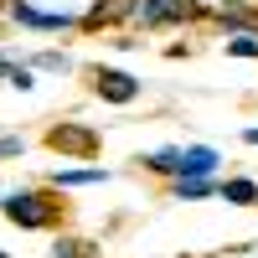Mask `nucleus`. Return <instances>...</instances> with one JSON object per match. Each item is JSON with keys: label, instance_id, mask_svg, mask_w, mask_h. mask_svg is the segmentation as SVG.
<instances>
[{"label": "nucleus", "instance_id": "f8f14e48", "mask_svg": "<svg viewBox=\"0 0 258 258\" xmlns=\"http://www.w3.org/2000/svg\"><path fill=\"white\" fill-rule=\"evenodd\" d=\"M181 155H186V150L165 145V150H150V155H145L140 165H150V170H155V176H181Z\"/></svg>", "mask_w": 258, "mask_h": 258}, {"label": "nucleus", "instance_id": "f257e3e1", "mask_svg": "<svg viewBox=\"0 0 258 258\" xmlns=\"http://www.w3.org/2000/svg\"><path fill=\"white\" fill-rule=\"evenodd\" d=\"M0 212L16 222V227H52L57 217H62V207H57V197L52 191H11V197H0Z\"/></svg>", "mask_w": 258, "mask_h": 258}, {"label": "nucleus", "instance_id": "f03ea898", "mask_svg": "<svg viewBox=\"0 0 258 258\" xmlns=\"http://www.w3.org/2000/svg\"><path fill=\"white\" fill-rule=\"evenodd\" d=\"M191 16H197L191 0H140L135 6V26L160 31V26H181V21H191Z\"/></svg>", "mask_w": 258, "mask_h": 258}, {"label": "nucleus", "instance_id": "6e6552de", "mask_svg": "<svg viewBox=\"0 0 258 258\" xmlns=\"http://www.w3.org/2000/svg\"><path fill=\"white\" fill-rule=\"evenodd\" d=\"M109 181V170L103 165H78V170H52V186L57 191H73V186H98Z\"/></svg>", "mask_w": 258, "mask_h": 258}, {"label": "nucleus", "instance_id": "0eeeda50", "mask_svg": "<svg viewBox=\"0 0 258 258\" xmlns=\"http://www.w3.org/2000/svg\"><path fill=\"white\" fill-rule=\"evenodd\" d=\"M222 160H217V150L212 145H186V155H181V176H212ZM176 181V176H170Z\"/></svg>", "mask_w": 258, "mask_h": 258}, {"label": "nucleus", "instance_id": "2eb2a0df", "mask_svg": "<svg viewBox=\"0 0 258 258\" xmlns=\"http://www.w3.org/2000/svg\"><path fill=\"white\" fill-rule=\"evenodd\" d=\"M227 57H258V36H253V31L227 36Z\"/></svg>", "mask_w": 258, "mask_h": 258}, {"label": "nucleus", "instance_id": "6ab92c4d", "mask_svg": "<svg viewBox=\"0 0 258 258\" xmlns=\"http://www.w3.org/2000/svg\"><path fill=\"white\" fill-rule=\"evenodd\" d=\"M243 140H248V145H258V124H248V129H243Z\"/></svg>", "mask_w": 258, "mask_h": 258}, {"label": "nucleus", "instance_id": "4468645a", "mask_svg": "<svg viewBox=\"0 0 258 258\" xmlns=\"http://www.w3.org/2000/svg\"><path fill=\"white\" fill-rule=\"evenodd\" d=\"M26 68H36V73H68V68H73V57H68V52H52V47H47V52H36V57L26 62Z\"/></svg>", "mask_w": 258, "mask_h": 258}, {"label": "nucleus", "instance_id": "9b49d317", "mask_svg": "<svg viewBox=\"0 0 258 258\" xmlns=\"http://www.w3.org/2000/svg\"><path fill=\"white\" fill-rule=\"evenodd\" d=\"M217 21H222L232 36H243V31H253V36H258V11H248V6H222V11H217Z\"/></svg>", "mask_w": 258, "mask_h": 258}, {"label": "nucleus", "instance_id": "9d476101", "mask_svg": "<svg viewBox=\"0 0 258 258\" xmlns=\"http://www.w3.org/2000/svg\"><path fill=\"white\" fill-rule=\"evenodd\" d=\"M217 197H222L227 207H258V186H253L248 176H232V181L217 186Z\"/></svg>", "mask_w": 258, "mask_h": 258}, {"label": "nucleus", "instance_id": "423d86ee", "mask_svg": "<svg viewBox=\"0 0 258 258\" xmlns=\"http://www.w3.org/2000/svg\"><path fill=\"white\" fill-rule=\"evenodd\" d=\"M135 6L140 0H93V11L83 16V26L103 31V26H119V21H135Z\"/></svg>", "mask_w": 258, "mask_h": 258}, {"label": "nucleus", "instance_id": "39448f33", "mask_svg": "<svg viewBox=\"0 0 258 258\" xmlns=\"http://www.w3.org/2000/svg\"><path fill=\"white\" fill-rule=\"evenodd\" d=\"M93 93H98L103 103H135V98H140V78H129V73H119V68H98V73H93Z\"/></svg>", "mask_w": 258, "mask_h": 258}, {"label": "nucleus", "instance_id": "dca6fc26", "mask_svg": "<svg viewBox=\"0 0 258 258\" xmlns=\"http://www.w3.org/2000/svg\"><path fill=\"white\" fill-rule=\"evenodd\" d=\"M11 88H16V93H31V88H36V78H31V68H26V62H21V68L11 73Z\"/></svg>", "mask_w": 258, "mask_h": 258}, {"label": "nucleus", "instance_id": "7ed1b4c3", "mask_svg": "<svg viewBox=\"0 0 258 258\" xmlns=\"http://www.w3.org/2000/svg\"><path fill=\"white\" fill-rule=\"evenodd\" d=\"M6 16L16 21V26H26V31H73L78 26V16H68V11H36L31 0H6Z\"/></svg>", "mask_w": 258, "mask_h": 258}, {"label": "nucleus", "instance_id": "20e7f679", "mask_svg": "<svg viewBox=\"0 0 258 258\" xmlns=\"http://www.w3.org/2000/svg\"><path fill=\"white\" fill-rule=\"evenodd\" d=\"M47 145L62 150V155H98V129H88V124H52Z\"/></svg>", "mask_w": 258, "mask_h": 258}, {"label": "nucleus", "instance_id": "ddd939ff", "mask_svg": "<svg viewBox=\"0 0 258 258\" xmlns=\"http://www.w3.org/2000/svg\"><path fill=\"white\" fill-rule=\"evenodd\" d=\"M52 258H98V248L88 238H57L52 243Z\"/></svg>", "mask_w": 258, "mask_h": 258}, {"label": "nucleus", "instance_id": "a211bd4d", "mask_svg": "<svg viewBox=\"0 0 258 258\" xmlns=\"http://www.w3.org/2000/svg\"><path fill=\"white\" fill-rule=\"evenodd\" d=\"M16 68H21V62H16L11 52H0V78H6V83H11V73H16Z\"/></svg>", "mask_w": 258, "mask_h": 258}, {"label": "nucleus", "instance_id": "1a4fd4ad", "mask_svg": "<svg viewBox=\"0 0 258 258\" xmlns=\"http://www.w3.org/2000/svg\"><path fill=\"white\" fill-rule=\"evenodd\" d=\"M212 191H217L212 176H176L170 181V197L176 202H202V197H212Z\"/></svg>", "mask_w": 258, "mask_h": 258}, {"label": "nucleus", "instance_id": "aec40b11", "mask_svg": "<svg viewBox=\"0 0 258 258\" xmlns=\"http://www.w3.org/2000/svg\"><path fill=\"white\" fill-rule=\"evenodd\" d=\"M0 258H11V253H6V248H0Z\"/></svg>", "mask_w": 258, "mask_h": 258}, {"label": "nucleus", "instance_id": "f3484780", "mask_svg": "<svg viewBox=\"0 0 258 258\" xmlns=\"http://www.w3.org/2000/svg\"><path fill=\"white\" fill-rule=\"evenodd\" d=\"M21 150H26V140H21V135H0V160H16Z\"/></svg>", "mask_w": 258, "mask_h": 258}]
</instances>
